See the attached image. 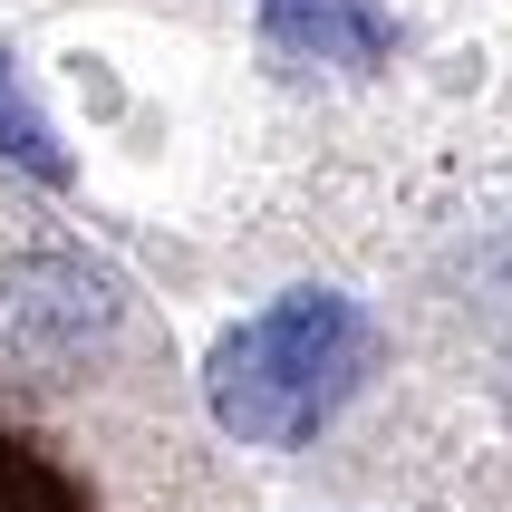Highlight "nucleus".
<instances>
[{"mask_svg": "<svg viewBox=\"0 0 512 512\" xmlns=\"http://www.w3.org/2000/svg\"><path fill=\"white\" fill-rule=\"evenodd\" d=\"M116 339V281L87 271L78 252H10L0 261V377H49L87 368Z\"/></svg>", "mask_w": 512, "mask_h": 512, "instance_id": "obj_2", "label": "nucleus"}, {"mask_svg": "<svg viewBox=\"0 0 512 512\" xmlns=\"http://www.w3.org/2000/svg\"><path fill=\"white\" fill-rule=\"evenodd\" d=\"M0 155L20 174H39V184H68V145H58V126L39 116V97H29V78L0 58Z\"/></svg>", "mask_w": 512, "mask_h": 512, "instance_id": "obj_4", "label": "nucleus"}, {"mask_svg": "<svg viewBox=\"0 0 512 512\" xmlns=\"http://www.w3.org/2000/svg\"><path fill=\"white\" fill-rule=\"evenodd\" d=\"M261 39L310 68H377L397 49V20L368 0H261Z\"/></svg>", "mask_w": 512, "mask_h": 512, "instance_id": "obj_3", "label": "nucleus"}, {"mask_svg": "<svg viewBox=\"0 0 512 512\" xmlns=\"http://www.w3.org/2000/svg\"><path fill=\"white\" fill-rule=\"evenodd\" d=\"M368 358H377V329L348 290H281L271 310L213 339L203 406L232 445H300L358 397Z\"/></svg>", "mask_w": 512, "mask_h": 512, "instance_id": "obj_1", "label": "nucleus"}]
</instances>
